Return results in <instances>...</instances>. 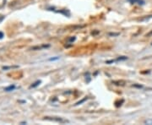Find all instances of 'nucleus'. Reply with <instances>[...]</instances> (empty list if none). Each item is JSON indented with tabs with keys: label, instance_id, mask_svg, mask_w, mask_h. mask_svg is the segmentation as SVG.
I'll list each match as a JSON object with an SVG mask.
<instances>
[{
	"label": "nucleus",
	"instance_id": "obj_15",
	"mask_svg": "<svg viewBox=\"0 0 152 125\" xmlns=\"http://www.w3.org/2000/svg\"><path fill=\"white\" fill-rule=\"evenodd\" d=\"M133 87H138V88H142V86H140V85H134V86H133Z\"/></svg>",
	"mask_w": 152,
	"mask_h": 125
},
{
	"label": "nucleus",
	"instance_id": "obj_12",
	"mask_svg": "<svg viewBox=\"0 0 152 125\" xmlns=\"http://www.w3.org/2000/svg\"><path fill=\"white\" fill-rule=\"evenodd\" d=\"M4 18H5V16H4V15H0V23H1L2 21L4 20Z\"/></svg>",
	"mask_w": 152,
	"mask_h": 125
},
{
	"label": "nucleus",
	"instance_id": "obj_11",
	"mask_svg": "<svg viewBox=\"0 0 152 125\" xmlns=\"http://www.w3.org/2000/svg\"><path fill=\"white\" fill-rule=\"evenodd\" d=\"M69 41L70 42L74 41H75V37H74H74H70V38L69 39Z\"/></svg>",
	"mask_w": 152,
	"mask_h": 125
},
{
	"label": "nucleus",
	"instance_id": "obj_14",
	"mask_svg": "<svg viewBox=\"0 0 152 125\" xmlns=\"http://www.w3.org/2000/svg\"><path fill=\"white\" fill-rule=\"evenodd\" d=\"M17 68V66H14V67H3V70H8V68Z\"/></svg>",
	"mask_w": 152,
	"mask_h": 125
},
{
	"label": "nucleus",
	"instance_id": "obj_16",
	"mask_svg": "<svg viewBox=\"0 0 152 125\" xmlns=\"http://www.w3.org/2000/svg\"><path fill=\"white\" fill-rule=\"evenodd\" d=\"M4 36V33L2 32V31H0V39H3V37Z\"/></svg>",
	"mask_w": 152,
	"mask_h": 125
},
{
	"label": "nucleus",
	"instance_id": "obj_1",
	"mask_svg": "<svg viewBox=\"0 0 152 125\" xmlns=\"http://www.w3.org/2000/svg\"><path fill=\"white\" fill-rule=\"evenodd\" d=\"M43 119H44V120H48V121L57 122V123H69V120L64 119L63 118H59V117H45Z\"/></svg>",
	"mask_w": 152,
	"mask_h": 125
},
{
	"label": "nucleus",
	"instance_id": "obj_10",
	"mask_svg": "<svg viewBox=\"0 0 152 125\" xmlns=\"http://www.w3.org/2000/svg\"><path fill=\"white\" fill-rule=\"evenodd\" d=\"M145 36H146V37H150V36H152V31H150V32L146 34V35H145Z\"/></svg>",
	"mask_w": 152,
	"mask_h": 125
},
{
	"label": "nucleus",
	"instance_id": "obj_2",
	"mask_svg": "<svg viewBox=\"0 0 152 125\" xmlns=\"http://www.w3.org/2000/svg\"><path fill=\"white\" fill-rule=\"evenodd\" d=\"M56 13H59V14H63L65 16L69 17L70 16V12L69 9H61V10H54Z\"/></svg>",
	"mask_w": 152,
	"mask_h": 125
},
{
	"label": "nucleus",
	"instance_id": "obj_5",
	"mask_svg": "<svg viewBox=\"0 0 152 125\" xmlns=\"http://www.w3.org/2000/svg\"><path fill=\"white\" fill-rule=\"evenodd\" d=\"M50 47V45H42L41 47H32V50H36V49H42V48H48Z\"/></svg>",
	"mask_w": 152,
	"mask_h": 125
},
{
	"label": "nucleus",
	"instance_id": "obj_9",
	"mask_svg": "<svg viewBox=\"0 0 152 125\" xmlns=\"http://www.w3.org/2000/svg\"><path fill=\"white\" fill-rule=\"evenodd\" d=\"M145 123H147V124H152V119H149V120L145 121Z\"/></svg>",
	"mask_w": 152,
	"mask_h": 125
},
{
	"label": "nucleus",
	"instance_id": "obj_8",
	"mask_svg": "<svg viewBox=\"0 0 152 125\" xmlns=\"http://www.w3.org/2000/svg\"><path fill=\"white\" fill-rule=\"evenodd\" d=\"M88 99V97H85V98H84V99L82 100V101H80V102H77V103H76V104H75V106H77V105H80V104H81V103H82V102H85V101H86V100H87Z\"/></svg>",
	"mask_w": 152,
	"mask_h": 125
},
{
	"label": "nucleus",
	"instance_id": "obj_4",
	"mask_svg": "<svg viewBox=\"0 0 152 125\" xmlns=\"http://www.w3.org/2000/svg\"><path fill=\"white\" fill-rule=\"evenodd\" d=\"M15 89V86L14 85H11V86L6 87V88H4L5 91H12V90H14Z\"/></svg>",
	"mask_w": 152,
	"mask_h": 125
},
{
	"label": "nucleus",
	"instance_id": "obj_17",
	"mask_svg": "<svg viewBox=\"0 0 152 125\" xmlns=\"http://www.w3.org/2000/svg\"><path fill=\"white\" fill-rule=\"evenodd\" d=\"M58 57H57V58H50V59H49V60H50V61H54V60H57V59H58Z\"/></svg>",
	"mask_w": 152,
	"mask_h": 125
},
{
	"label": "nucleus",
	"instance_id": "obj_7",
	"mask_svg": "<svg viewBox=\"0 0 152 125\" xmlns=\"http://www.w3.org/2000/svg\"><path fill=\"white\" fill-rule=\"evenodd\" d=\"M126 59H128V58L127 57H124V56H123V57L117 58V59H115L113 61H114V63H115V62H118V61H124V60H126Z\"/></svg>",
	"mask_w": 152,
	"mask_h": 125
},
{
	"label": "nucleus",
	"instance_id": "obj_6",
	"mask_svg": "<svg viewBox=\"0 0 152 125\" xmlns=\"http://www.w3.org/2000/svg\"><path fill=\"white\" fill-rule=\"evenodd\" d=\"M41 83V80H36L35 83H33L32 85H31V86H30V88H36V87H37Z\"/></svg>",
	"mask_w": 152,
	"mask_h": 125
},
{
	"label": "nucleus",
	"instance_id": "obj_13",
	"mask_svg": "<svg viewBox=\"0 0 152 125\" xmlns=\"http://www.w3.org/2000/svg\"><path fill=\"white\" fill-rule=\"evenodd\" d=\"M120 33H109V36H119Z\"/></svg>",
	"mask_w": 152,
	"mask_h": 125
},
{
	"label": "nucleus",
	"instance_id": "obj_3",
	"mask_svg": "<svg viewBox=\"0 0 152 125\" xmlns=\"http://www.w3.org/2000/svg\"><path fill=\"white\" fill-rule=\"evenodd\" d=\"M128 1L132 4H139V5H145V0H128Z\"/></svg>",
	"mask_w": 152,
	"mask_h": 125
}]
</instances>
